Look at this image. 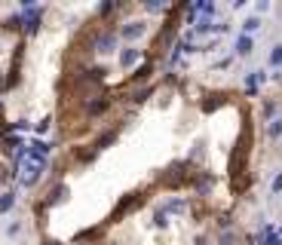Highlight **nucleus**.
<instances>
[{"label":"nucleus","instance_id":"obj_13","mask_svg":"<svg viewBox=\"0 0 282 245\" xmlns=\"http://www.w3.org/2000/svg\"><path fill=\"white\" fill-rule=\"evenodd\" d=\"M270 64H282V46H273V52H270Z\"/></svg>","mask_w":282,"mask_h":245},{"label":"nucleus","instance_id":"obj_9","mask_svg":"<svg viewBox=\"0 0 282 245\" xmlns=\"http://www.w3.org/2000/svg\"><path fill=\"white\" fill-rule=\"evenodd\" d=\"M258 28H261V18H255V15H252V18H246V21H243V34H246V37H249V34H255V31H258Z\"/></svg>","mask_w":282,"mask_h":245},{"label":"nucleus","instance_id":"obj_12","mask_svg":"<svg viewBox=\"0 0 282 245\" xmlns=\"http://www.w3.org/2000/svg\"><path fill=\"white\" fill-rule=\"evenodd\" d=\"M150 74H154V64H144V68H138V71H135V77H132V80H147Z\"/></svg>","mask_w":282,"mask_h":245},{"label":"nucleus","instance_id":"obj_18","mask_svg":"<svg viewBox=\"0 0 282 245\" xmlns=\"http://www.w3.org/2000/svg\"><path fill=\"white\" fill-rule=\"evenodd\" d=\"M0 89H3V77H0Z\"/></svg>","mask_w":282,"mask_h":245},{"label":"nucleus","instance_id":"obj_3","mask_svg":"<svg viewBox=\"0 0 282 245\" xmlns=\"http://www.w3.org/2000/svg\"><path fill=\"white\" fill-rule=\"evenodd\" d=\"M138 58H141V49H135V46H126V49L120 52V64H123V68H132Z\"/></svg>","mask_w":282,"mask_h":245},{"label":"nucleus","instance_id":"obj_4","mask_svg":"<svg viewBox=\"0 0 282 245\" xmlns=\"http://www.w3.org/2000/svg\"><path fill=\"white\" fill-rule=\"evenodd\" d=\"M138 206H141V199H138L135 193H129L126 199H120V203H117V215H123V212H135Z\"/></svg>","mask_w":282,"mask_h":245},{"label":"nucleus","instance_id":"obj_10","mask_svg":"<svg viewBox=\"0 0 282 245\" xmlns=\"http://www.w3.org/2000/svg\"><path fill=\"white\" fill-rule=\"evenodd\" d=\"M184 209H187V206H184V199H169V203H166V212H175V215H181Z\"/></svg>","mask_w":282,"mask_h":245},{"label":"nucleus","instance_id":"obj_17","mask_svg":"<svg viewBox=\"0 0 282 245\" xmlns=\"http://www.w3.org/2000/svg\"><path fill=\"white\" fill-rule=\"evenodd\" d=\"M6 233H9V236H18V233H21V224H18V221H15V224H9V230H6Z\"/></svg>","mask_w":282,"mask_h":245},{"label":"nucleus","instance_id":"obj_6","mask_svg":"<svg viewBox=\"0 0 282 245\" xmlns=\"http://www.w3.org/2000/svg\"><path fill=\"white\" fill-rule=\"evenodd\" d=\"M12 206H15V193H12V190H6V193H0V215H6V212H12Z\"/></svg>","mask_w":282,"mask_h":245},{"label":"nucleus","instance_id":"obj_14","mask_svg":"<svg viewBox=\"0 0 282 245\" xmlns=\"http://www.w3.org/2000/svg\"><path fill=\"white\" fill-rule=\"evenodd\" d=\"M154 224H157V227H166V224H169V221H166V212H157V218H154Z\"/></svg>","mask_w":282,"mask_h":245},{"label":"nucleus","instance_id":"obj_16","mask_svg":"<svg viewBox=\"0 0 282 245\" xmlns=\"http://www.w3.org/2000/svg\"><path fill=\"white\" fill-rule=\"evenodd\" d=\"M49 132V120H43V123H37V135H46Z\"/></svg>","mask_w":282,"mask_h":245},{"label":"nucleus","instance_id":"obj_15","mask_svg":"<svg viewBox=\"0 0 282 245\" xmlns=\"http://www.w3.org/2000/svg\"><path fill=\"white\" fill-rule=\"evenodd\" d=\"M270 190H273V193H282V172L273 178V187H270Z\"/></svg>","mask_w":282,"mask_h":245},{"label":"nucleus","instance_id":"obj_8","mask_svg":"<svg viewBox=\"0 0 282 245\" xmlns=\"http://www.w3.org/2000/svg\"><path fill=\"white\" fill-rule=\"evenodd\" d=\"M150 95H154V86H141V89H135V92H132V101H135V104H141V101H147Z\"/></svg>","mask_w":282,"mask_h":245},{"label":"nucleus","instance_id":"obj_5","mask_svg":"<svg viewBox=\"0 0 282 245\" xmlns=\"http://www.w3.org/2000/svg\"><path fill=\"white\" fill-rule=\"evenodd\" d=\"M252 49H255V40L243 34V37L236 40V55H252Z\"/></svg>","mask_w":282,"mask_h":245},{"label":"nucleus","instance_id":"obj_11","mask_svg":"<svg viewBox=\"0 0 282 245\" xmlns=\"http://www.w3.org/2000/svg\"><path fill=\"white\" fill-rule=\"evenodd\" d=\"M267 132H270V138H279V135H282V117L270 120V129H267Z\"/></svg>","mask_w":282,"mask_h":245},{"label":"nucleus","instance_id":"obj_7","mask_svg":"<svg viewBox=\"0 0 282 245\" xmlns=\"http://www.w3.org/2000/svg\"><path fill=\"white\" fill-rule=\"evenodd\" d=\"M95 236H101V227H89V230H80L77 233V242L83 245V242H92Z\"/></svg>","mask_w":282,"mask_h":245},{"label":"nucleus","instance_id":"obj_1","mask_svg":"<svg viewBox=\"0 0 282 245\" xmlns=\"http://www.w3.org/2000/svg\"><path fill=\"white\" fill-rule=\"evenodd\" d=\"M21 172H25V175H21V184H25V187H34V184L43 178V166H37V163H25Z\"/></svg>","mask_w":282,"mask_h":245},{"label":"nucleus","instance_id":"obj_2","mask_svg":"<svg viewBox=\"0 0 282 245\" xmlns=\"http://www.w3.org/2000/svg\"><path fill=\"white\" fill-rule=\"evenodd\" d=\"M144 31H147V28H144V21H129V25H123V28H120V37H123V40H138Z\"/></svg>","mask_w":282,"mask_h":245}]
</instances>
